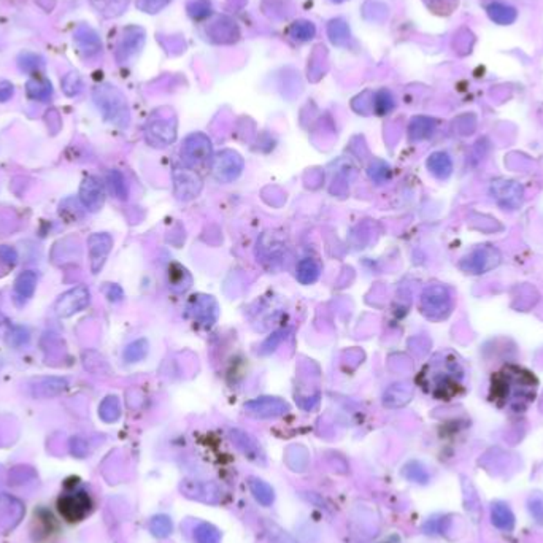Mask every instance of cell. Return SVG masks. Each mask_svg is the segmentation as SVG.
<instances>
[{
  "instance_id": "obj_23",
  "label": "cell",
  "mask_w": 543,
  "mask_h": 543,
  "mask_svg": "<svg viewBox=\"0 0 543 543\" xmlns=\"http://www.w3.org/2000/svg\"><path fill=\"white\" fill-rule=\"evenodd\" d=\"M37 290V274L32 270H26L18 275L15 280L13 286V299L16 305H24L27 301H30L35 294Z\"/></svg>"
},
{
  "instance_id": "obj_4",
  "label": "cell",
  "mask_w": 543,
  "mask_h": 543,
  "mask_svg": "<svg viewBox=\"0 0 543 543\" xmlns=\"http://www.w3.org/2000/svg\"><path fill=\"white\" fill-rule=\"evenodd\" d=\"M420 307L427 319L442 321V319H447L453 310V297L447 286L431 285L422 292Z\"/></svg>"
},
{
  "instance_id": "obj_10",
  "label": "cell",
  "mask_w": 543,
  "mask_h": 543,
  "mask_svg": "<svg viewBox=\"0 0 543 543\" xmlns=\"http://www.w3.org/2000/svg\"><path fill=\"white\" fill-rule=\"evenodd\" d=\"M59 513L67 521H81L86 515H89L92 508V501L86 491H75L64 494L57 501Z\"/></svg>"
},
{
  "instance_id": "obj_9",
  "label": "cell",
  "mask_w": 543,
  "mask_h": 543,
  "mask_svg": "<svg viewBox=\"0 0 543 543\" xmlns=\"http://www.w3.org/2000/svg\"><path fill=\"white\" fill-rule=\"evenodd\" d=\"M491 195L502 208L517 210L523 204L524 189L517 181L497 178L491 183Z\"/></svg>"
},
{
  "instance_id": "obj_15",
  "label": "cell",
  "mask_w": 543,
  "mask_h": 543,
  "mask_svg": "<svg viewBox=\"0 0 543 543\" xmlns=\"http://www.w3.org/2000/svg\"><path fill=\"white\" fill-rule=\"evenodd\" d=\"M113 238L105 232L92 233L88 238V249H89V259H91V270L92 274H99L104 267L108 254L112 251Z\"/></svg>"
},
{
  "instance_id": "obj_47",
  "label": "cell",
  "mask_w": 543,
  "mask_h": 543,
  "mask_svg": "<svg viewBox=\"0 0 543 543\" xmlns=\"http://www.w3.org/2000/svg\"><path fill=\"white\" fill-rule=\"evenodd\" d=\"M373 107L378 115H386L394 108V97L389 91L382 89L375 94V102H373Z\"/></svg>"
},
{
  "instance_id": "obj_41",
  "label": "cell",
  "mask_w": 543,
  "mask_h": 543,
  "mask_svg": "<svg viewBox=\"0 0 543 543\" xmlns=\"http://www.w3.org/2000/svg\"><path fill=\"white\" fill-rule=\"evenodd\" d=\"M18 65L26 73H35V72H40V70L45 67V61H43V57L39 56V54L26 51L19 54Z\"/></svg>"
},
{
  "instance_id": "obj_52",
  "label": "cell",
  "mask_w": 543,
  "mask_h": 543,
  "mask_svg": "<svg viewBox=\"0 0 543 543\" xmlns=\"http://www.w3.org/2000/svg\"><path fill=\"white\" fill-rule=\"evenodd\" d=\"M0 260L7 264L8 267H15V265L18 264V253H16V249L12 247L2 245L0 247Z\"/></svg>"
},
{
  "instance_id": "obj_57",
  "label": "cell",
  "mask_w": 543,
  "mask_h": 543,
  "mask_svg": "<svg viewBox=\"0 0 543 543\" xmlns=\"http://www.w3.org/2000/svg\"><path fill=\"white\" fill-rule=\"evenodd\" d=\"M334 2H344V0H334Z\"/></svg>"
},
{
  "instance_id": "obj_43",
  "label": "cell",
  "mask_w": 543,
  "mask_h": 543,
  "mask_svg": "<svg viewBox=\"0 0 543 543\" xmlns=\"http://www.w3.org/2000/svg\"><path fill=\"white\" fill-rule=\"evenodd\" d=\"M5 340H7V345L10 346V348L18 350V348H21V346L29 344L30 334H29V330L24 328V326H12V328L8 329L7 339Z\"/></svg>"
},
{
  "instance_id": "obj_25",
  "label": "cell",
  "mask_w": 543,
  "mask_h": 543,
  "mask_svg": "<svg viewBox=\"0 0 543 543\" xmlns=\"http://www.w3.org/2000/svg\"><path fill=\"white\" fill-rule=\"evenodd\" d=\"M491 521L497 529L513 531L515 528V515L512 508L504 502H494L491 505Z\"/></svg>"
},
{
  "instance_id": "obj_44",
  "label": "cell",
  "mask_w": 543,
  "mask_h": 543,
  "mask_svg": "<svg viewBox=\"0 0 543 543\" xmlns=\"http://www.w3.org/2000/svg\"><path fill=\"white\" fill-rule=\"evenodd\" d=\"M146 353H148V341L145 339H139L126 346V350H124V361L129 364L139 362L146 356Z\"/></svg>"
},
{
  "instance_id": "obj_26",
  "label": "cell",
  "mask_w": 543,
  "mask_h": 543,
  "mask_svg": "<svg viewBox=\"0 0 543 543\" xmlns=\"http://www.w3.org/2000/svg\"><path fill=\"white\" fill-rule=\"evenodd\" d=\"M427 168L431 170L434 177L438 178V180H447L453 172V162L447 153L437 151V153L429 156Z\"/></svg>"
},
{
  "instance_id": "obj_13",
  "label": "cell",
  "mask_w": 543,
  "mask_h": 543,
  "mask_svg": "<svg viewBox=\"0 0 543 543\" xmlns=\"http://www.w3.org/2000/svg\"><path fill=\"white\" fill-rule=\"evenodd\" d=\"M173 181H175V194L180 200H191L197 197L200 189H202V181L191 167L175 168Z\"/></svg>"
},
{
  "instance_id": "obj_46",
  "label": "cell",
  "mask_w": 543,
  "mask_h": 543,
  "mask_svg": "<svg viewBox=\"0 0 543 543\" xmlns=\"http://www.w3.org/2000/svg\"><path fill=\"white\" fill-rule=\"evenodd\" d=\"M61 84H62V91L65 92V96H69V97L80 94L81 88H83V81H81L80 75L77 72H70V73L65 75L61 81Z\"/></svg>"
},
{
  "instance_id": "obj_11",
  "label": "cell",
  "mask_w": 543,
  "mask_h": 543,
  "mask_svg": "<svg viewBox=\"0 0 543 543\" xmlns=\"http://www.w3.org/2000/svg\"><path fill=\"white\" fill-rule=\"evenodd\" d=\"M180 490L188 499L204 504H218L222 497L220 486L213 481L184 480L181 481Z\"/></svg>"
},
{
  "instance_id": "obj_56",
  "label": "cell",
  "mask_w": 543,
  "mask_h": 543,
  "mask_svg": "<svg viewBox=\"0 0 543 543\" xmlns=\"http://www.w3.org/2000/svg\"><path fill=\"white\" fill-rule=\"evenodd\" d=\"M5 321H7V319H5V317L2 313H0V329L3 328V324H5Z\"/></svg>"
},
{
  "instance_id": "obj_38",
  "label": "cell",
  "mask_w": 543,
  "mask_h": 543,
  "mask_svg": "<svg viewBox=\"0 0 543 543\" xmlns=\"http://www.w3.org/2000/svg\"><path fill=\"white\" fill-rule=\"evenodd\" d=\"M107 181H108V186H110V191L113 193V195L121 200H126L127 195H129V186L126 183V178L119 170H110L107 175Z\"/></svg>"
},
{
  "instance_id": "obj_19",
  "label": "cell",
  "mask_w": 543,
  "mask_h": 543,
  "mask_svg": "<svg viewBox=\"0 0 543 543\" xmlns=\"http://www.w3.org/2000/svg\"><path fill=\"white\" fill-rule=\"evenodd\" d=\"M69 382L62 377H40L30 384V393L37 399H51L62 394Z\"/></svg>"
},
{
  "instance_id": "obj_16",
  "label": "cell",
  "mask_w": 543,
  "mask_h": 543,
  "mask_svg": "<svg viewBox=\"0 0 543 543\" xmlns=\"http://www.w3.org/2000/svg\"><path fill=\"white\" fill-rule=\"evenodd\" d=\"M245 410L248 415L265 420V418H276L287 413L290 405L278 398H259L249 400L245 405Z\"/></svg>"
},
{
  "instance_id": "obj_39",
  "label": "cell",
  "mask_w": 543,
  "mask_h": 543,
  "mask_svg": "<svg viewBox=\"0 0 543 543\" xmlns=\"http://www.w3.org/2000/svg\"><path fill=\"white\" fill-rule=\"evenodd\" d=\"M402 475H404L409 481L420 483V485H426L429 479H431L426 467L421 463H418V461H411V463L407 464L404 469H402Z\"/></svg>"
},
{
  "instance_id": "obj_54",
  "label": "cell",
  "mask_w": 543,
  "mask_h": 543,
  "mask_svg": "<svg viewBox=\"0 0 543 543\" xmlns=\"http://www.w3.org/2000/svg\"><path fill=\"white\" fill-rule=\"evenodd\" d=\"M15 94V86L10 81H0V102H7Z\"/></svg>"
},
{
  "instance_id": "obj_30",
  "label": "cell",
  "mask_w": 543,
  "mask_h": 543,
  "mask_svg": "<svg viewBox=\"0 0 543 543\" xmlns=\"http://www.w3.org/2000/svg\"><path fill=\"white\" fill-rule=\"evenodd\" d=\"M436 130V119L427 116H416L411 119L409 126V135L411 140L429 139Z\"/></svg>"
},
{
  "instance_id": "obj_8",
  "label": "cell",
  "mask_w": 543,
  "mask_h": 543,
  "mask_svg": "<svg viewBox=\"0 0 543 543\" xmlns=\"http://www.w3.org/2000/svg\"><path fill=\"white\" fill-rule=\"evenodd\" d=\"M181 156L188 167L195 168L205 166L211 159V142L207 135L193 134L184 140Z\"/></svg>"
},
{
  "instance_id": "obj_33",
  "label": "cell",
  "mask_w": 543,
  "mask_h": 543,
  "mask_svg": "<svg viewBox=\"0 0 543 543\" xmlns=\"http://www.w3.org/2000/svg\"><path fill=\"white\" fill-rule=\"evenodd\" d=\"M319 274H321V269H319V264L314 259L305 258L297 265V280L302 285L314 283L319 278Z\"/></svg>"
},
{
  "instance_id": "obj_55",
  "label": "cell",
  "mask_w": 543,
  "mask_h": 543,
  "mask_svg": "<svg viewBox=\"0 0 543 543\" xmlns=\"http://www.w3.org/2000/svg\"><path fill=\"white\" fill-rule=\"evenodd\" d=\"M107 297L110 299V301H113V302L121 301L123 291L119 290V286H116V285H110V286L107 287Z\"/></svg>"
},
{
  "instance_id": "obj_7",
  "label": "cell",
  "mask_w": 543,
  "mask_h": 543,
  "mask_svg": "<svg viewBox=\"0 0 543 543\" xmlns=\"http://www.w3.org/2000/svg\"><path fill=\"white\" fill-rule=\"evenodd\" d=\"M243 159L242 156L232 150H222L213 157V177L220 183H231L240 177L243 170Z\"/></svg>"
},
{
  "instance_id": "obj_14",
  "label": "cell",
  "mask_w": 543,
  "mask_h": 543,
  "mask_svg": "<svg viewBox=\"0 0 543 543\" xmlns=\"http://www.w3.org/2000/svg\"><path fill=\"white\" fill-rule=\"evenodd\" d=\"M80 202L88 211H99L105 204L104 184L97 177H86L80 184Z\"/></svg>"
},
{
  "instance_id": "obj_1",
  "label": "cell",
  "mask_w": 543,
  "mask_h": 543,
  "mask_svg": "<svg viewBox=\"0 0 543 543\" xmlns=\"http://www.w3.org/2000/svg\"><path fill=\"white\" fill-rule=\"evenodd\" d=\"M537 378L518 366H507L492 377V400L501 407L523 410L537 393Z\"/></svg>"
},
{
  "instance_id": "obj_12",
  "label": "cell",
  "mask_w": 543,
  "mask_h": 543,
  "mask_svg": "<svg viewBox=\"0 0 543 543\" xmlns=\"http://www.w3.org/2000/svg\"><path fill=\"white\" fill-rule=\"evenodd\" d=\"M146 142L156 148H164V146L175 142L177 139V124L170 118H159L153 119L146 127Z\"/></svg>"
},
{
  "instance_id": "obj_20",
  "label": "cell",
  "mask_w": 543,
  "mask_h": 543,
  "mask_svg": "<svg viewBox=\"0 0 543 543\" xmlns=\"http://www.w3.org/2000/svg\"><path fill=\"white\" fill-rule=\"evenodd\" d=\"M229 436H231V440L233 442V445H235V447L238 448V452L245 456V458H248L249 461H253V463H256V464L265 463L262 449H260L256 440L249 436V434L240 431V429H232Z\"/></svg>"
},
{
  "instance_id": "obj_6",
  "label": "cell",
  "mask_w": 543,
  "mask_h": 543,
  "mask_svg": "<svg viewBox=\"0 0 543 543\" xmlns=\"http://www.w3.org/2000/svg\"><path fill=\"white\" fill-rule=\"evenodd\" d=\"M91 292L86 286H75L57 297L54 313L59 318H70L89 305Z\"/></svg>"
},
{
  "instance_id": "obj_3",
  "label": "cell",
  "mask_w": 543,
  "mask_h": 543,
  "mask_svg": "<svg viewBox=\"0 0 543 543\" xmlns=\"http://www.w3.org/2000/svg\"><path fill=\"white\" fill-rule=\"evenodd\" d=\"M94 104L108 123L118 127H127L130 113L123 92L112 84H100L92 92Z\"/></svg>"
},
{
  "instance_id": "obj_18",
  "label": "cell",
  "mask_w": 543,
  "mask_h": 543,
  "mask_svg": "<svg viewBox=\"0 0 543 543\" xmlns=\"http://www.w3.org/2000/svg\"><path fill=\"white\" fill-rule=\"evenodd\" d=\"M188 313L200 324L211 326L218 318V305L210 296H195L189 302Z\"/></svg>"
},
{
  "instance_id": "obj_22",
  "label": "cell",
  "mask_w": 543,
  "mask_h": 543,
  "mask_svg": "<svg viewBox=\"0 0 543 543\" xmlns=\"http://www.w3.org/2000/svg\"><path fill=\"white\" fill-rule=\"evenodd\" d=\"M73 40L77 43L78 51L83 54V56L91 57L102 50L100 37L97 35V32L89 26H80L78 29L75 30Z\"/></svg>"
},
{
  "instance_id": "obj_48",
  "label": "cell",
  "mask_w": 543,
  "mask_h": 543,
  "mask_svg": "<svg viewBox=\"0 0 543 543\" xmlns=\"http://www.w3.org/2000/svg\"><path fill=\"white\" fill-rule=\"evenodd\" d=\"M188 12L194 19H204L211 13V3L208 0H194L188 5Z\"/></svg>"
},
{
  "instance_id": "obj_5",
  "label": "cell",
  "mask_w": 543,
  "mask_h": 543,
  "mask_svg": "<svg viewBox=\"0 0 543 543\" xmlns=\"http://www.w3.org/2000/svg\"><path fill=\"white\" fill-rule=\"evenodd\" d=\"M499 264H501V253H499V249L494 248L492 245H481L467 254L459 262V267L461 270H464L465 274L480 275L496 269Z\"/></svg>"
},
{
  "instance_id": "obj_2",
  "label": "cell",
  "mask_w": 543,
  "mask_h": 543,
  "mask_svg": "<svg viewBox=\"0 0 543 543\" xmlns=\"http://www.w3.org/2000/svg\"><path fill=\"white\" fill-rule=\"evenodd\" d=\"M425 377L429 380L434 394L438 398H452L463 389L464 367L458 357L445 353L436 356V359L429 364Z\"/></svg>"
},
{
  "instance_id": "obj_45",
  "label": "cell",
  "mask_w": 543,
  "mask_h": 543,
  "mask_svg": "<svg viewBox=\"0 0 543 543\" xmlns=\"http://www.w3.org/2000/svg\"><path fill=\"white\" fill-rule=\"evenodd\" d=\"M150 531L153 532V535L157 537V539H166L173 531L172 519L167 515H157V517L150 521Z\"/></svg>"
},
{
  "instance_id": "obj_53",
  "label": "cell",
  "mask_w": 543,
  "mask_h": 543,
  "mask_svg": "<svg viewBox=\"0 0 543 543\" xmlns=\"http://www.w3.org/2000/svg\"><path fill=\"white\" fill-rule=\"evenodd\" d=\"M70 449H72V454L78 456V458H83V456L88 453V445H86L83 438L73 437L70 440Z\"/></svg>"
},
{
  "instance_id": "obj_21",
  "label": "cell",
  "mask_w": 543,
  "mask_h": 543,
  "mask_svg": "<svg viewBox=\"0 0 543 543\" xmlns=\"http://www.w3.org/2000/svg\"><path fill=\"white\" fill-rule=\"evenodd\" d=\"M24 515V505L8 494L0 496V526L5 529L15 528Z\"/></svg>"
},
{
  "instance_id": "obj_34",
  "label": "cell",
  "mask_w": 543,
  "mask_h": 543,
  "mask_svg": "<svg viewBox=\"0 0 543 543\" xmlns=\"http://www.w3.org/2000/svg\"><path fill=\"white\" fill-rule=\"evenodd\" d=\"M328 34L330 42L337 46H345L348 45V42L351 39L350 34V27L345 23L344 19H332L328 26Z\"/></svg>"
},
{
  "instance_id": "obj_35",
  "label": "cell",
  "mask_w": 543,
  "mask_h": 543,
  "mask_svg": "<svg viewBox=\"0 0 543 543\" xmlns=\"http://www.w3.org/2000/svg\"><path fill=\"white\" fill-rule=\"evenodd\" d=\"M310 458H308V452L303 447H291L286 452V464L290 465L291 470L294 472H303L308 467Z\"/></svg>"
},
{
  "instance_id": "obj_40",
  "label": "cell",
  "mask_w": 543,
  "mask_h": 543,
  "mask_svg": "<svg viewBox=\"0 0 543 543\" xmlns=\"http://www.w3.org/2000/svg\"><path fill=\"white\" fill-rule=\"evenodd\" d=\"M194 540L197 543H221V532L210 523H200L194 529Z\"/></svg>"
},
{
  "instance_id": "obj_31",
  "label": "cell",
  "mask_w": 543,
  "mask_h": 543,
  "mask_svg": "<svg viewBox=\"0 0 543 543\" xmlns=\"http://www.w3.org/2000/svg\"><path fill=\"white\" fill-rule=\"evenodd\" d=\"M26 92L30 99L46 102L53 97V84L46 78H32L26 83Z\"/></svg>"
},
{
  "instance_id": "obj_24",
  "label": "cell",
  "mask_w": 543,
  "mask_h": 543,
  "mask_svg": "<svg viewBox=\"0 0 543 543\" xmlns=\"http://www.w3.org/2000/svg\"><path fill=\"white\" fill-rule=\"evenodd\" d=\"M486 13H488V16H490V19L494 21V23L499 24V26H510V24H513L518 18L517 8L512 7V5H508V3L499 2V0L488 3Z\"/></svg>"
},
{
  "instance_id": "obj_37",
  "label": "cell",
  "mask_w": 543,
  "mask_h": 543,
  "mask_svg": "<svg viewBox=\"0 0 543 543\" xmlns=\"http://www.w3.org/2000/svg\"><path fill=\"white\" fill-rule=\"evenodd\" d=\"M262 526H264L265 535H267L270 543H299L294 537H292L291 534H287V532L283 528H280V526L276 523H272V521H269V519H264Z\"/></svg>"
},
{
  "instance_id": "obj_32",
  "label": "cell",
  "mask_w": 543,
  "mask_h": 543,
  "mask_svg": "<svg viewBox=\"0 0 543 543\" xmlns=\"http://www.w3.org/2000/svg\"><path fill=\"white\" fill-rule=\"evenodd\" d=\"M249 490H251L253 497L262 505V507H270L275 501V491L267 481L260 479H249Z\"/></svg>"
},
{
  "instance_id": "obj_29",
  "label": "cell",
  "mask_w": 543,
  "mask_h": 543,
  "mask_svg": "<svg viewBox=\"0 0 543 543\" xmlns=\"http://www.w3.org/2000/svg\"><path fill=\"white\" fill-rule=\"evenodd\" d=\"M92 7L104 18H116L126 12L129 0H89Z\"/></svg>"
},
{
  "instance_id": "obj_50",
  "label": "cell",
  "mask_w": 543,
  "mask_h": 543,
  "mask_svg": "<svg viewBox=\"0 0 543 543\" xmlns=\"http://www.w3.org/2000/svg\"><path fill=\"white\" fill-rule=\"evenodd\" d=\"M170 0H137V7L146 13H157L162 10Z\"/></svg>"
},
{
  "instance_id": "obj_49",
  "label": "cell",
  "mask_w": 543,
  "mask_h": 543,
  "mask_svg": "<svg viewBox=\"0 0 543 543\" xmlns=\"http://www.w3.org/2000/svg\"><path fill=\"white\" fill-rule=\"evenodd\" d=\"M528 508L537 523L543 524V494L535 492L528 499Z\"/></svg>"
},
{
  "instance_id": "obj_36",
  "label": "cell",
  "mask_w": 543,
  "mask_h": 543,
  "mask_svg": "<svg viewBox=\"0 0 543 543\" xmlns=\"http://www.w3.org/2000/svg\"><path fill=\"white\" fill-rule=\"evenodd\" d=\"M99 416L105 422H115L121 416V405L116 395H107L99 407Z\"/></svg>"
},
{
  "instance_id": "obj_42",
  "label": "cell",
  "mask_w": 543,
  "mask_h": 543,
  "mask_svg": "<svg viewBox=\"0 0 543 543\" xmlns=\"http://www.w3.org/2000/svg\"><path fill=\"white\" fill-rule=\"evenodd\" d=\"M314 34H317V27H314L310 21H296V23L290 27L291 39L297 42L312 40Z\"/></svg>"
},
{
  "instance_id": "obj_51",
  "label": "cell",
  "mask_w": 543,
  "mask_h": 543,
  "mask_svg": "<svg viewBox=\"0 0 543 543\" xmlns=\"http://www.w3.org/2000/svg\"><path fill=\"white\" fill-rule=\"evenodd\" d=\"M389 175H391L389 167L386 164H383V162H377V164H373L371 167V177L377 183H383L384 180H388Z\"/></svg>"
},
{
  "instance_id": "obj_17",
  "label": "cell",
  "mask_w": 543,
  "mask_h": 543,
  "mask_svg": "<svg viewBox=\"0 0 543 543\" xmlns=\"http://www.w3.org/2000/svg\"><path fill=\"white\" fill-rule=\"evenodd\" d=\"M145 42V32L140 27H127L116 48V59L119 64H126L135 53L140 51Z\"/></svg>"
},
{
  "instance_id": "obj_28",
  "label": "cell",
  "mask_w": 543,
  "mask_h": 543,
  "mask_svg": "<svg viewBox=\"0 0 543 543\" xmlns=\"http://www.w3.org/2000/svg\"><path fill=\"white\" fill-rule=\"evenodd\" d=\"M168 283L170 287L177 292L188 291L193 285V276L189 275V272L181 267L180 264H172L168 267Z\"/></svg>"
},
{
  "instance_id": "obj_27",
  "label": "cell",
  "mask_w": 543,
  "mask_h": 543,
  "mask_svg": "<svg viewBox=\"0 0 543 543\" xmlns=\"http://www.w3.org/2000/svg\"><path fill=\"white\" fill-rule=\"evenodd\" d=\"M411 395H413V391L409 384H394L384 393L383 404L389 409H398V407L409 404Z\"/></svg>"
}]
</instances>
